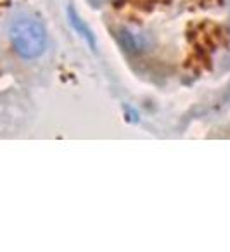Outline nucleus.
Masks as SVG:
<instances>
[{"instance_id":"f03ea898","label":"nucleus","mask_w":230,"mask_h":252,"mask_svg":"<svg viewBox=\"0 0 230 252\" xmlns=\"http://www.w3.org/2000/svg\"><path fill=\"white\" fill-rule=\"evenodd\" d=\"M118 42L128 54H142L149 47V40L144 33H139L130 28H119Z\"/></svg>"},{"instance_id":"7ed1b4c3","label":"nucleus","mask_w":230,"mask_h":252,"mask_svg":"<svg viewBox=\"0 0 230 252\" xmlns=\"http://www.w3.org/2000/svg\"><path fill=\"white\" fill-rule=\"evenodd\" d=\"M68 18H70V23H71V26L75 28V32H77L78 35H80L81 38H83L85 42L88 43V45L94 47V49H95L97 42H95L94 33L90 32V28L87 26V23H85L83 19H81L80 16H78L77 12H75V9H73V7L68 9Z\"/></svg>"},{"instance_id":"f257e3e1","label":"nucleus","mask_w":230,"mask_h":252,"mask_svg":"<svg viewBox=\"0 0 230 252\" xmlns=\"http://www.w3.org/2000/svg\"><path fill=\"white\" fill-rule=\"evenodd\" d=\"M9 40L19 57L26 61L37 59L47 49V30L40 19L32 14H19L11 21Z\"/></svg>"}]
</instances>
